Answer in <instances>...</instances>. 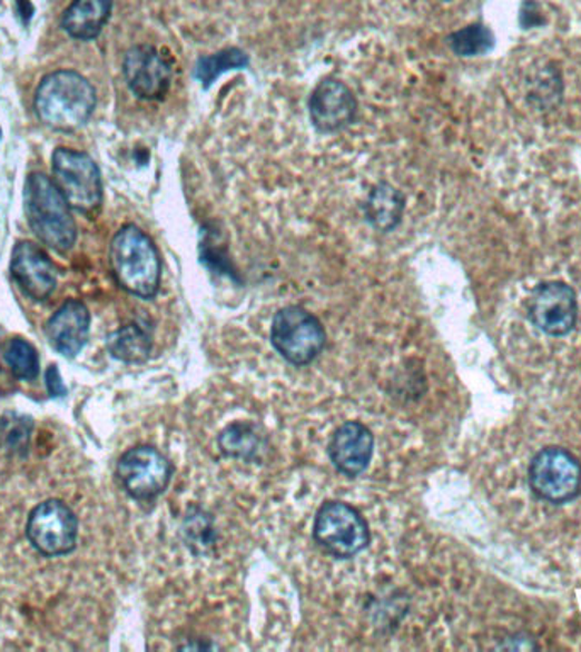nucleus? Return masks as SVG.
Returning <instances> with one entry per match:
<instances>
[{
  "label": "nucleus",
  "mask_w": 581,
  "mask_h": 652,
  "mask_svg": "<svg viewBox=\"0 0 581 652\" xmlns=\"http://www.w3.org/2000/svg\"><path fill=\"white\" fill-rule=\"evenodd\" d=\"M529 318L538 330L564 337L578 322V299L573 287L560 280L539 284L529 298Z\"/></svg>",
  "instance_id": "9"
},
{
  "label": "nucleus",
  "mask_w": 581,
  "mask_h": 652,
  "mask_svg": "<svg viewBox=\"0 0 581 652\" xmlns=\"http://www.w3.org/2000/svg\"><path fill=\"white\" fill-rule=\"evenodd\" d=\"M24 211L32 234L48 247L67 251L77 240V225L69 202L55 180L43 172H35L26 179Z\"/></svg>",
  "instance_id": "2"
},
{
  "label": "nucleus",
  "mask_w": 581,
  "mask_h": 652,
  "mask_svg": "<svg viewBox=\"0 0 581 652\" xmlns=\"http://www.w3.org/2000/svg\"><path fill=\"white\" fill-rule=\"evenodd\" d=\"M221 445L228 454L248 455L255 451V437L244 427H232L223 434Z\"/></svg>",
  "instance_id": "22"
},
{
  "label": "nucleus",
  "mask_w": 581,
  "mask_h": 652,
  "mask_svg": "<svg viewBox=\"0 0 581 652\" xmlns=\"http://www.w3.org/2000/svg\"><path fill=\"white\" fill-rule=\"evenodd\" d=\"M108 348L122 363H144L151 350L150 335L141 326L126 325L109 335Z\"/></svg>",
  "instance_id": "18"
},
{
  "label": "nucleus",
  "mask_w": 581,
  "mask_h": 652,
  "mask_svg": "<svg viewBox=\"0 0 581 652\" xmlns=\"http://www.w3.org/2000/svg\"><path fill=\"white\" fill-rule=\"evenodd\" d=\"M270 338L287 363L306 366L318 357L327 335L312 313L299 306H287L274 316Z\"/></svg>",
  "instance_id": "6"
},
{
  "label": "nucleus",
  "mask_w": 581,
  "mask_h": 652,
  "mask_svg": "<svg viewBox=\"0 0 581 652\" xmlns=\"http://www.w3.org/2000/svg\"><path fill=\"white\" fill-rule=\"evenodd\" d=\"M4 358L9 369L18 379H37L40 374V357L37 348L22 338H12L4 348Z\"/></svg>",
  "instance_id": "20"
},
{
  "label": "nucleus",
  "mask_w": 581,
  "mask_h": 652,
  "mask_svg": "<svg viewBox=\"0 0 581 652\" xmlns=\"http://www.w3.org/2000/svg\"><path fill=\"white\" fill-rule=\"evenodd\" d=\"M16 6H18V14L21 16L22 22L28 24L31 21L32 12H35L31 2L29 0H16Z\"/></svg>",
  "instance_id": "25"
},
{
  "label": "nucleus",
  "mask_w": 581,
  "mask_h": 652,
  "mask_svg": "<svg viewBox=\"0 0 581 652\" xmlns=\"http://www.w3.org/2000/svg\"><path fill=\"white\" fill-rule=\"evenodd\" d=\"M112 274L122 289L138 298L150 299L160 286L161 264L157 247L141 228L122 226L109 248Z\"/></svg>",
  "instance_id": "3"
},
{
  "label": "nucleus",
  "mask_w": 581,
  "mask_h": 652,
  "mask_svg": "<svg viewBox=\"0 0 581 652\" xmlns=\"http://www.w3.org/2000/svg\"><path fill=\"white\" fill-rule=\"evenodd\" d=\"M51 170L58 189L76 211L90 215L102 201V180L96 161L83 151L57 148Z\"/></svg>",
  "instance_id": "4"
},
{
  "label": "nucleus",
  "mask_w": 581,
  "mask_h": 652,
  "mask_svg": "<svg viewBox=\"0 0 581 652\" xmlns=\"http://www.w3.org/2000/svg\"><path fill=\"white\" fill-rule=\"evenodd\" d=\"M373 448V435L363 423H345L332 438V463L345 476H360L370 466Z\"/></svg>",
  "instance_id": "15"
},
{
  "label": "nucleus",
  "mask_w": 581,
  "mask_h": 652,
  "mask_svg": "<svg viewBox=\"0 0 581 652\" xmlns=\"http://www.w3.org/2000/svg\"><path fill=\"white\" fill-rule=\"evenodd\" d=\"M11 274L22 293L35 302H45L57 287V273L50 257L31 241L16 245Z\"/></svg>",
  "instance_id": "12"
},
{
  "label": "nucleus",
  "mask_w": 581,
  "mask_h": 652,
  "mask_svg": "<svg viewBox=\"0 0 581 652\" xmlns=\"http://www.w3.org/2000/svg\"><path fill=\"white\" fill-rule=\"evenodd\" d=\"M357 115V101L341 80H323L309 99V116L322 134H335L347 128Z\"/></svg>",
  "instance_id": "13"
},
{
  "label": "nucleus",
  "mask_w": 581,
  "mask_h": 652,
  "mask_svg": "<svg viewBox=\"0 0 581 652\" xmlns=\"http://www.w3.org/2000/svg\"><path fill=\"white\" fill-rule=\"evenodd\" d=\"M248 65V57L238 48H226L218 53L209 57L199 58L196 65V79L203 83V87H209L221 73L228 70L245 69Z\"/></svg>",
  "instance_id": "19"
},
{
  "label": "nucleus",
  "mask_w": 581,
  "mask_h": 652,
  "mask_svg": "<svg viewBox=\"0 0 581 652\" xmlns=\"http://www.w3.org/2000/svg\"><path fill=\"white\" fill-rule=\"evenodd\" d=\"M47 386L51 398H63L67 395V386L61 381L60 371L57 366H51L47 371Z\"/></svg>",
  "instance_id": "24"
},
{
  "label": "nucleus",
  "mask_w": 581,
  "mask_h": 652,
  "mask_svg": "<svg viewBox=\"0 0 581 652\" xmlns=\"http://www.w3.org/2000/svg\"><path fill=\"white\" fill-rule=\"evenodd\" d=\"M92 83L72 70H58L41 80L35 97L38 118L57 131L82 128L96 109Z\"/></svg>",
  "instance_id": "1"
},
{
  "label": "nucleus",
  "mask_w": 581,
  "mask_h": 652,
  "mask_svg": "<svg viewBox=\"0 0 581 652\" xmlns=\"http://www.w3.org/2000/svg\"><path fill=\"white\" fill-rule=\"evenodd\" d=\"M112 0H73L61 16V28L73 40H96L111 18Z\"/></svg>",
  "instance_id": "16"
},
{
  "label": "nucleus",
  "mask_w": 581,
  "mask_h": 652,
  "mask_svg": "<svg viewBox=\"0 0 581 652\" xmlns=\"http://www.w3.org/2000/svg\"><path fill=\"white\" fill-rule=\"evenodd\" d=\"M122 72L131 92L144 101H160L169 92L173 70L150 45L131 48L125 55Z\"/></svg>",
  "instance_id": "11"
},
{
  "label": "nucleus",
  "mask_w": 581,
  "mask_h": 652,
  "mask_svg": "<svg viewBox=\"0 0 581 652\" xmlns=\"http://www.w3.org/2000/svg\"><path fill=\"white\" fill-rule=\"evenodd\" d=\"M403 201L402 192L390 184H380L371 190L366 202V216L371 225L380 231H390L402 219Z\"/></svg>",
  "instance_id": "17"
},
{
  "label": "nucleus",
  "mask_w": 581,
  "mask_h": 652,
  "mask_svg": "<svg viewBox=\"0 0 581 652\" xmlns=\"http://www.w3.org/2000/svg\"><path fill=\"white\" fill-rule=\"evenodd\" d=\"M89 330V309L77 299H70L61 305L45 326V334L51 347L67 358L76 357L86 347Z\"/></svg>",
  "instance_id": "14"
},
{
  "label": "nucleus",
  "mask_w": 581,
  "mask_h": 652,
  "mask_svg": "<svg viewBox=\"0 0 581 652\" xmlns=\"http://www.w3.org/2000/svg\"><path fill=\"white\" fill-rule=\"evenodd\" d=\"M29 431H31V422L29 419L19 418L16 422L8 423L6 425L4 434H2V441L8 445V448L18 451V448L28 445Z\"/></svg>",
  "instance_id": "23"
},
{
  "label": "nucleus",
  "mask_w": 581,
  "mask_h": 652,
  "mask_svg": "<svg viewBox=\"0 0 581 652\" xmlns=\"http://www.w3.org/2000/svg\"><path fill=\"white\" fill-rule=\"evenodd\" d=\"M449 45L454 53L460 57H477L492 50L495 45L493 32L481 24H471L460 31L452 32Z\"/></svg>",
  "instance_id": "21"
},
{
  "label": "nucleus",
  "mask_w": 581,
  "mask_h": 652,
  "mask_svg": "<svg viewBox=\"0 0 581 652\" xmlns=\"http://www.w3.org/2000/svg\"><path fill=\"white\" fill-rule=\"evenodd\" d=\"M0 138H2V129H0Z\"/></svg>",
  "instance_id": "26"
},
{
  "label": "nucleus",
  "mask_w": 581,
  "mask_h": 652,
  "mask_svg": "<svg viewBox=\"0 0 581 652\" xmlns=\"http://www.w3.org/2000/svg\"><path fill=\"white\" fill-rule=\"evenodd\" d=\"M26 535L43 556H63L76 549L79 520L60 500H48L29 513Z\"/></svg>",
  "instance_id": "7"
},
{
  "label": "nucleus",
  "mask_w": 581,
  "mask_h": 652,
  "mask_svg": "<svg viewBox=\"0 0 581 652\" xmlns=\"http://www.w3.org/2000/svg\"><path fill=\"white\" fill-rule=\"evenodd\" d=\"M315 539L334 556L352 557L370 544V528L347 503L328 502L316 515Z\"/></svg>",
  "instance_id": "8"
},
{
  "label": "nucleus",
  "mask_w": 581,
  "mask_h": 652,
  "mask_svg": "<svg viewBox=\"0 0 581 652\" xmlns=\"http://www.w3.org/2000/svg\"><path fill=\"white\" fill-rule=\"evenodd\" d=\"M529 486L538 498L563 505L580 496L581 464L567 448L545 447L532 457Z\"/></svg>",
  "instance_id": "5"
},
{
  "label": "nucleus",
  "mask_w": 581,
  "mask_h": 652,
  "mask_svg": "<svg viewBox=\"0 0 581 652\" xmlns=\"http://www.w3.org/2000/svg\"><path fill=\"white\" fill-rule=\"evenodd\" d=\"M116 471L122 487L137 500H151L160 495L173 473L166 455L147 445L125 452Z\"/></svg>",
  "instance_id": "10"
}]
</instances>
